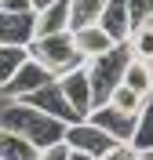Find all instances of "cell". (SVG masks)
Returning a JSON list of instances; mask_svg holds the SVG:
<instances>
[{"label": "cell", "mask_w": 153, "mask_h": 160, "mask_svg": "<svg viewBox=\"0 0 153 160\" xmlns=\"http://www.w3.org/2000/svg\"><path fill=\"white\" fill-rule=\"evenodd\" d=\"M0 128L18 131V135H26L29 142H37L40 149H48V146H55V142L66 138L69 124L59 120V117H51V113H44V109H37V106L26 102V98H8L0 106Z\"/></svg>", "instance_id": "1"}, {"label": "cell", "mask_w": 153, "mask_h": 160, "mask_svg": "<svg viewBox=\"0 0 153 160\" xmlns=\"http://www.w3.org/2000/svg\"><path fill=\"white\" fill-rule=\"evenodd\" d=\"M29 55H33V58H40L44 66L55 73V77H66L69 69L88 66V58H84L80 48H77L73 29H66V33H51V37H33V40H29Z\"/></svg>", "instance_id": "2"}, {"label": "cell", "mask_w": 153, "mask_h": 160, "mask_svg": "<svg viewBox=\"0 0 153 160\" xmlns=\"http://www.w3.org/2000/svg\"><path fill=\"white\" fill-rule=\"evenodd\" d=\"M131 58H135V55H131V48H128V40H124V44H117L113 51H106V55H99V58L88 62L91 88H95V106H106L110 95L124 84V73H128Z\"/></svg>", "instance_id": "3"}, {"label": "cell", "mask_w": 153, "mask_h": 160, "mask_svg": "<svg viewBox=\"0 0 153 160\" xmlns=\"http://www.w3.org/2000/svg\"><path fill=\"white\" fill-rule=\"evenodd\" d=\"M66 142H69L73 149H84V153H91L95 160L106 157V153L117 146V138H113L110 131H102L99 124H95L91 117H84V120H73L69 131H66Z\"/></svg>", "instance_id": "4"}, {"label": "cell", "mask_w": 153, "mask_h": 160, "mask_svg": "<svg viewBox=\"0 0 153 160\" xmlns=\"http://www.w3.org/2000/svg\"><path fill=\"white\" fill-rule=\"evenodd\" d=\"M51 80H59V77H55L40 58H33V55H29V58L22 62V69L15 73V80H11L0 95H4V98H29L33 91H40L44 84H51Z\"/></svg>", "instance_id": "5"}, {"label": "cell", "mask_w": 153, "mask_h": 160, "mask_svg": "<svg viewBox=\"0 0 153 160\" xmlns=\"http://www.w3.org/2000/svg\"><path fill=\"white\" fill-rule=\"evenodd\" d=\"M91 120L99 124L102 131H110L117 142H131V138H135V131H139V117H135V113L117 109L113 102H106V106H95V109H91Z\"/></svg>", "instance_id": "6"}, {"label": "cell", "mask_w": 153, "mask_h": 160, "mask_svg": "<svg viewBox=\"0 0 153 160\" xmlns=\"http://www.w3.org/2000/svg\"><path fill=\"white\" fill-rule=\"evenodd\" d=\"M59 84H62V91H66V98L73 102V109L80 113V117H91V109H95V88H91L88 66L69 69L66 77H59Z\"/></svg>", "instance_id": "7"}, {"label": "cell", "mask_w": 153, "mask_h": 160, "mask_svg": "<svg viewBox=\"0 0 153 160\" xmlns=\"http://www.w3.org/2000/svg\"><path fill=\"white\" fill-rule=\"evenodd\" d=\"M26 102H33L37 109H44V113H51V117L66 120V124H73V120H84L80 113L73 109V102L66 98V91H62V84H59V80H51V84H44L40 91H33Z\"/></svg>", "instance_id": "8"}, {"label": "cell", "mask_w": 153, "mask_h": 160, "mask_svg": "<svg viewBox=\"0 0 153 160\" xmlns=\"http://www.w3.org/2000/svg\"><path fill=\"white\" fill-rule=\"evenodd\" d=\"M33 37H37V11L15 15L0 8V44H29Z\"/></svg>", "instance_id": "9"}, {"label": "cell", "mask_w": 153, "mask_h": 160, "mask_svg": "<svg viewBox=\"0 0 153 160\" xmlns=\"http://www.w3.org/2000/svg\"><path fill=\"white\" fill-rule=\"evenodd\" d=\"M99 26L110 33L113 40H120V44H124V40L131 37V29H135L128 0H110V4H106V11H102V22H99Z\"/></svg>", "instance_id": "10"}, {"label": "cell", "mask_w": 153, "mask_h": 160, "mask_svg": "<svg viewBox=\"0 0 153 160\" xmlns=\"http://www.w3.org/2000/svg\"><path fill=\"white\" fill-rule=\"evenodd\" d=\"M73 37H77V48H80V55L88 62L99 58V55H106V51H113L117 44H120V40H113L110 33L102 29L99 22H95V26H84V29H73Z\"/></svg>", "instance_id": "11"}, {"label": "cell", "mask_w": 153, "mask_h": 160, "mask_svg": "<svg viewBox=\"0 0 153 160\" xmlns=\"http://www.w3.org/2000/svg\"><path fill=\"white\" fill-rule=\"evenodd\" d=\"M73 22V4L69 0H55L51 8L37 11V37H51V33H66Z\"/></svg>", "instance_id": "12"}, {"label": "cell", "mask_w": 153, "mask_h": 160, "mask_svg": "<svg viewBox=\"0 0 153 160\" xmlns=\"http://www.w3.org/2000/svg\"><path fill=\"white\" fill-rule=\"evenodd\" d=\"M0 160H40V146L11 128H0Z\"/></svg>", "instance_id": "13"}, {"label": "cell", "mask_w": 153, "mask_h": 160, "mask_svg": "<svg viewBox=\"0 0 153 160\" xmlns=\"http://www.w3.org/2000/svg\"><path fill=\"white\" fill-rule=\"evenodd\" d=\"M26 58H29V44H0V91L15 80Z\"/></svg>", "instance_id": "14"}, {"label": "cell", "mask_w": 153, "mask_h": 160, "mask_svg": "<svg viewBox=\"0 0 153 160\" xmlns=\"http://www.w3.org/2000/svg\"><path fill=\"white\" fill-rule=\"evenodd\" d=\"M69 4H73V22H69V29H84V26L102 22V11H106L110 0H69Z\"/></svg>", "instance_id": "15"}, {"label": "cell", "mask_w": 153, "mask_h": 160, "mask_svg": "<svg viewBox=\"0 0 153 160\" xmlns=\"http://www.w3.org/2000/svg\"><path fill=\"white\" fill-rule=\"evenodd\" d=\"M124 84H131L135 91H142L146 98L153 95V62H142V58H131L128 73H124Z\"/></svg>", "instance_id": "16"}, {"label": "cell", "mask_w": 153, "mask_h": 160, "mask_svg": "<svg viewBox=\"0 0 153 160\" xmlns=\"http://www.w3.org/2000/svg\"><path fill=\"white\" fill-rule=\"evenodd\" d=\"M128 48H131V55H135V58L153 62V18L131 29V37H128Z\"/></svg>", "instance_id": "17"}, {"label": "cell", "mask_w": 153, "mask_h": 160, "mask_svg": "<svg viewBox=\"0 0 153 160\" xmlns=\"http://www.w3.org/2000/svg\"><path fill=\"white\" fill-rule=\"evenodd\" d=\"M131 146H135L139 153H142V149H153V95L146 98L142 113H139V131H135Z\"/></svg>", "instance_id": "18"}, {"label": "cell", "mask_w": 153, "mask_h": 160, "mask_svg": "<svg viewBox=\"0 0 153 160\" xmlns=\"http://www.w3.org/2000/svg\"><path fill=\"white\" fill-rule=\"evenodd\" d=\"M110 102L117 106V109H124V113H135V117H139V113H142V106H146V95H142V91H135L131 84H120V88H117V91L110 95Z\"/></svg>", "instance_id": "19"}, {"label": "cell", "mask_w": 153, "mask_h": 160, "mask_svg": "<svg viewBox=\"0 0 153 160\" xmlns=\"http://www.w3.org/2000/svg\"><path fill=\"white\" fill-rule=\"evenodd\" d=\"M128 8H131V22L135 26H142V22L153 18V0H128Z\"/></svg>", "instance_id": "20"}, {"label": "cell", "mask_w": 153, "mask_h": 160, "mask_svg": "<svg viewBox=\"0 0 153 160\" xmlns=\"http://www.w3.org/2000/svg\"><path fill=\"white\" fill-rule=\"evenodd\" d=\"M139 157H142V153L135 149L131 142H117V146H113L106 157H99V160H139Z\"/></svg>", "instance_id": "21"}, {"label": "cell", "mask_w": 153, "mask_h": 160, "mask_svg": "<svg viewBox=\"0 0 153 160\" xmlns=\"http://www.w3.org/2000/svg\"><path fill=\"white\" fill-rule=\"evenodd\" d=\"M69 157H73V146L66 138L55 142V146H48V149H40V160H69Z\"/></svg>", "instance_id": "22"}, {"label": "cell", "mask_w": 153, "mask_h": 160, "mask_svg": "<svg viewBox=\"0 0 153 160\" xmlns=\"http://www.w3.org/2000/svg\"><path fill=\"white\" fill-rule=\"evenodd\" d=\"M0 8L4 11H15V15H33V0H0Z\"/></svg>", "instance_id": "23"}, {"label": "cell", "mask_w": 153, "mask_h": 160, "mask_svg": "<svg viewBox=\"0 0 153 160\" xmlns=\"http://www.w3.org/2000/svg\"><path fill=\"white\" fill-rule=\"evenodd\" d=\"M51 4H55V0H33V8H37V11H44V8H51Z\"/></svg>", "instance_id": "24"}]
</instances>
